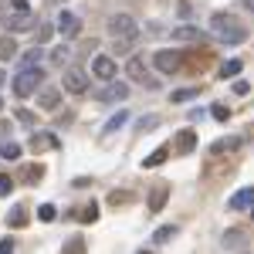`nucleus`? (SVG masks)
Instances as JSON below:
<instances>
[{
	"instance_id": "obj_19",
	"label": "nucleus",
	"mask_w": 254,
	"mask_h": 254,
	"mask_svg": "<svg viewBox=\"0 0 254 254\" xmlns=\"http://www.w3.org/2000/svg\"><path fill=\"white\" fill-rule=\"evenodd\" d=\"M48 146H51V149H58V139L48 136V132H34V139H31V149H34V153H41V149H48Z\"/></svg>"
},
{
	"instance_id": "obj_4",
	"label": "nucleus",
	"mask_w": 254,
	"mask_h": 254,
	"mask_svg": "<svg viewBox=\"0 0 254 254\" xmlns=\"http://www.w3.org/2000/svg\"><path fill=\"white\" fill-rule=\"evenodd\" d=\"M0 20H3L7 31H31V27H34V14H31V10H10V7H7V10L0 14Z\"/></svg>"
},
{
	"instance_id": "obj_44",
	"label": "nucleus",
	"mask_w": 254,
	"mask_h": 254,
	"mask_svg": "<svg viewBox=\"0 0 254 254\" xmlns=\"http://www.w3.org/2000/svg\"><path fill=\"white\" fill-rule=\"evenodd\" d=\"M3 81H7V75H3V71H0V88H3Z\"/></svg>"
},
{
	"instance_id": "obj_25",
	"label": "nucleus",
	"mask_w": 254,
	"mask_h": 254,
	"mask_svg": "<svg viewBox=\"0 0 254 254\" xmlns=\"http://www.w3.org/2000/svg\"><path fill=\"white\" fill-rule=\"evenodd\" d=\"M41 55H44L41 48H31V51L20 58V61H24V68H41Z\"/></svg>"
},
{
	"instance_id": "obj_28",
	"label": "nucleus",
	"mask_w": 254,
	"mask_h": 254,
	"mask_svg": "<svg viewBox=\"0 0 254 254\" xmlns=\"http://www.w3.org/2000/svg\"><path fill=\"white\" fill-rule=\"evenodd\" d=\"M68 58H71V48H68V44H61V48L51 51V61H55V64H64Z\"/></svg>"
},
{
	"instance_id": "obj_10",
	"label": "nucleus",
	"mask_w": 254,
	"mask_h": 254,
	"mask_svg": "<svg viewBox=\"0 0 254 254\" xmlns=\"http://www.w3.org/2000/svg\"><path fill=\"white\" fill-rule=\"evenodd\" d=\"M153 64H156L163 75H173L176 68L183 64V58H180V51H156L153 55Z\"/></svg>"
},
{
	"instance_id": "obj_5",
	"label": "nucleus",
	"mask_w": 254,
	"mask_h": 254,
	"mask_svg": "<svg viewBox=\"0 0 254 254\" xmlns=\"http://www.w3.org/2000/svg\"><path fill=\"white\" fill-rule=\"evenodd\" d=\"M61 81H64V92H71V95H81V92H88V85H92V75H88L85 68H68Z\"/></svg>"
},
{
	"instance_id": "obj_1",
	"label": "nucleus",
	"mask_w": 254,
	"mask_h": 254,
	"mask_svg": "<svg viewBox=\"0 0 254 254\" xmlns=\"http://www.w3.org/2000/svg\"><path fill=\"white\" fill-rule=\"evenodd\" d=\"M210 31H214V38L224 41V44H244V41H248V27H244L234 14H214V17H210Z\"/></svg>"
},
{
	"instance_id": "obj_20",
	"label": "nucleus",
	"mask_w": 254,
	"mask_h": 254,
	"mask_svg": "<svg viewBox=\"0 0 254 254\" xmlns=\"http://www.w3.org/2000/svg\"><path fill=\"white\" fill-rule=\"evenodd\" d=\"M224 248H231V251H244V248H248L244 231H227V234H224Z\"/></svg>"
},
{
	"instance_id": "obj_7",
	"label": "nucleus",
	"mask_w": 254,
	"mask_h": 254,
	"mask_svg": "<svg viewBox=\"0 0 254 254\" xmlns=\"http://www.w3.org/2000/svg\"><path fill=\"white\" fill-rule=\"evenodd\" d=\"M92 75H95L98 81H109V85H112L116 75H119V68L109 55H95V58H92Z\"/></svg>"
},
{
	"instance_id": "obj_38",
	"label": "nucleus",
	"mask_w": 254,
	"mask_h": 254,
	"mask_svg": "<svg viewBox=\"0 0 254 254\" xmlns=\"http://www.w3.org/2000/svg\"><path fill=\"white\" fill-rule=\"evenodd\" d=\"M156 122H159L156 116H146V119H139V129H142V132H149V129L156 126Z\"/></svg>"
},
{
	"instance_id": "obj_41",
	"label": "nucleus",
	"mask_w": 254,
	"mask_h": 254,
	"mask_svg": "<svg viewBox=\"0 0 254 254\" xmlns=\"http://www.w3.org/2000/svg\"><path fill=\"white\" fill-rule=\"evenodd\" d=\"M0 254H14V241H10V237L0 241Z\"/></svg>"
},
{
	"instance_id": "obj_43",
	"label": "nucleus",
	"mask_w": 254,
	"mask_h": 254,
	"mask_svg": "<svg viewBox=\"0 0 254 254\" xmlns=\"http://www.w3.org/2000/svg\"><path fill=\"white\" fill-rule=\"evenodd\" d=\"M244 7H248V10H251V14H254V0H244Z\"/></svg>"
},
{
	"instance_id": "obj_21",
	"label": "nucleus",
	"mask_w": 254,
	"mask_h": 254,
	"mask_svg": "<svg viewBox=\"0 0 254 254\" xmlns=\"http://www.w3.org/2000/svg\"><path fill=\"white\" fill-rule=\"evenodd\" d=\"M173 237H176V224H163V227H156L153 241H156V244H166V241H173Z\"/></svg>"
},
{
	"instance_id": "obj_23",
	"label": "nucleus",
	"mask_w": 254,
	"mask_h": 254,
	"mask_svg": "<svg viewBox=\"0 0 254 254\" xmlns=\"http://www.w3.org/2000/svg\"><path fill=\"white\" fill-rule=\"evenodd\" d=\"M126 122H129V112H126V109H119V116H112V119H109V126H105V132H119V129L126 126Z\"/></svg>"
},
{
	"instance_id": "obj_14",
	"label": "nucleus",
	"mask_w": 254,
	"mask_h": 254,
	"mask_svg": "<svg viewBox=\"0 0 254 254\" xmlns=\"http://www.w3.org/2000/svg\"><path fill=\"white\" fill-rule=\"evenodd\" d=\"M58 102H61L58 88H41V92H38V105L44 109V112H55V109H58Z\"/></svg>"
},
{
	"instance_id": "obj_12",
	"label": "nucleus",
	"mask_w": 254,
	"mask_h": 254,
	"mask_svg": "<svg viewBox=\"0 0 254 254\" xmlns=\"http://www.w3.org/2000/svg\"><path fill=\"white\" fill-rule=\"evenodd\" d=\"M98 98H102L105 105H112V102H126V98H129V85H126V81H112Z\"/></svg>"
},
{
	"instance_id": "obj_46",
	"label": "nucleus",
	"mask_w": 254,
	"mask_h": 254,
	"mask_svg": "<svg viewBox=\"0 0 254 254\" xmlns=\"http://www.w3.org/2000/svg\"><path fill=\"white\" fill-rule=\"evenodd\" d=\"M139 254H149V251H139Z\"/></svg>"
},
{
	"instance_id": "obj_26",
	"label": "nucleus",
	"mask_w": 254,
	"mask_h": 254,
	"mask_svg": "<svg viewBox=\"0 0 254 254\" xmlns=\"http://www.w3.org/2000/svg\"><path fill=\"white\" fill-rule=\"evenodd\" d=\"M241 68H244V64H241V61H237V58L224 61V68H220V78H234V75H237V71H241Z\"/></svg>"
},
{
	"instance_id": "obj_33",
	"label": "nucleus",
	"mask_w": 254,
	"mask_h": 254,
	"mask_svg": "<svg viewBox=\"0 0 254 254\" xmlns=\"http://www.w3.org/2000/svg\"><path fill=\"white\" fill-rule=\"evenodd\" d=\"M196 95H200L196 88H176V92H173V102H190V98H196Z\"/></svg>"
},
{
	"instance_id": "obj_18",
	"label": "nucleus",
	"mask_w": 254,
	"mask_h": 254,
	"mask_svg": "<svg viewBox=\"0 0 254 254\" xmlns=\"http://www.w3.org/2000/svg\"><path fill=\"white\" fill-rule=\"evenodd\" d=\"M17 55H20V51H17V41L10 38V34H7V38H0V61H14Z\"/></svg>"
},
{
	"instance_id": "obj_42",
	"label": "nucleus",
	"mask_w": 254,
	"mask_h": 254,
	"mask_svg": "<svg viewBox=\"0 0 254 254\" xmlns=\"http://www.w3.org/2000/svg\"><path fill=\"white\" fill-rule=\"evenodd\" d=\"M10 10H31V3L27 0H10Z\"/></svg>"
},
{
	"instance_id": "obj_17",
	"label": "nucleus",
	"mask_w": 254,
	"mask_h": 254,
	"mask_svg": "<svg viewBox=\"0 0 254 254\" xmlns=\"http://www.w3.org/2000/svg\"><path fill=\"white\" fill-rule=\"evenodd\" d=\"M170 153H173V146H159L153 156L142 159V170H153V166H159V163H166V159H170Z\"/></svg>"
},
{
	"instance_id": "obj_37",
	"label": "nucleus",
	"mask_w": 254,
	"mask_h": 254,
	"mask_svg": "<svg viewBox=\"0 0 254 254\" xmlns=\"http://www.w3.org/2000/svg\"><path fill=\"white\" fill-rule=\"evenodd\" d=\"M10 190H14V180L10 176H0V196H7Z\"/></svg>"
},
{
	"instance_id": "obj_45",
	"label": "nucleus",
	"mask_w": 254,
	"mask_h": 254,
	"mask_svg": "<svg viewBox=\"0 0 254 254\" xmlns=\"http://www.w3.org/2000/svg\"><path fill=\"white\" fill-rule=\"evenodd\" d=\"M0 112H3V98H0Z\"/></svg>"
},
{
	"instance_id": "obj_35",
	"label": "nucleus",
	"mask_w": 254,
	"mask_h": 254,
	"mask_svg": "<svg viewBox=\"0 0 254 254\" xmlns=\"http://www.w3.org/2000/svg\"><path fill=\"white\" fill-rule=\"evenodd\" d=\"M129 200H132V193H109V203H112V207H119V203H129Z\"/></svg>"
},
{
	"instance_id": "obj_22",
	"label": "nucleus",
	"mask_w": 254,
	"mask_h": 254,
	"mask_svg": "<svg viewBox=\"0 0 254 254\" xmlns=\"http://www.w3.org/2000/svg\"><path fill=\"white\" fill-rule=\"evenodd\" d=\"M17 156H20V146H17V142H0V159L14 163Z\"/></svg>"
},
{
	"instance_id": "obj_34",
	"label": "nucleus",
	"mask_w": 254,
	"mask_h": 254,
	"mask_svg": "<svg viewBox=\"0 0 254 254\" xmlns=\"http://www.w3.org/2000/svg\"><path fill=\"white\" fill-rule=\"evenodd\" d=\"M210 116H214L217 122H227V119H231V109H227V105H220V102H217L214 109H210Z\"/></svg>"
},
{
	"instance_id": "obj_13",
	"label": "nucleus",
	"mask_w": 254,
	"mask_h": 254,
	"mask_svg": "<svg viewBox=\"0 0 254 254\" xmlns=\"http://www.w3.org/2000/svg\"><path fill=\"white\" fill-rule=\"evenodd\" d=\"M166 196H170V183H156L149 193V214H159L166 207Z\"/></svg>"
},
{
	"instance_id": "obj_2",
	"label": "nucleus",
	"mask_w": 254,
	"mask_h": 254,
	"mask_svg": "<svg viewBox=\"0 0 254 254\" xmlns=\"http://www.w3.org/2000/svg\"><path fill=\"white\" fill-rule=\"evenodd\" d=\"M41 81H44V71H41V68H20L17 75H14V95L17 98L34 95L41 88Z\"/></svg>"
},
{
	"instance_id": "obj_31",
	"label": "nucleus",
	"mask_w": 254,
	"mask_h": 254,
	"mask_svg": "<svg viewBox=\"0 0 254 254\" xmlns=\"http://www.w3.org/2000/svg\"><path fill=\"white\" fill-rule=\"evenodd\" d=\"M51 34H55V27H51V24H41L38 27V48H44V44L51 41Z\"/></svg>"
},
{
	"instance_id": "obj_39",
	"label": "nucleus",
	"mask_w": 254,
	"mask_h": 254,
	"mask_svg": "<svg viewBox=\"0 0 254 254\" xmlns=\"http://www.w3.org/2000/svg\"><path fill=\"white\" fill-rule=\"evenodd\" d=\"M116 51L119 55H129L132 51V41H116Z\"/></svg>"
},
{
	"instance_id": "obj_27",
	"label": "nucleus",
	"mask_w": 254,
	"mask_h": 254,
	"mask_svg": "<svg viewBox=\"0 0 254 254\" xmlns=\"http://www.w3.org/2000/svg\"><path fill=\"white\" fill-rule=\"evenodd\" d=\"M237 146H241V139H217V142H214V153H224V149H227V153H234Z\"/></svg>"
},
{
	"instance_id": "obj_30",
	"label": "nucleus",
	"mask_w": 254,
	"mask_h": 254,
	"mask_svg": "<svg viewBox=\"0 0 254 254\" xmlns=\"http://www.w3.org/2000/svg\"><path fill=\"white\" fill-rule=\"evenodd\" d=\"M38 217H41V220H44V224H51V220L58 217V210H55L51 203H41V207H38Z\"/></svg>"
},
{
	"instance_id": "obj_47",
	"label": "nucleus",
	"mask_w": 254,
	"mask_h": 254,
	"mask_svg": "<svg viewBox=\"0 0 254 254\" xmlns=\"http://www.w3.org/2000/svg\"><path fill=\"white\" fill-rule=\"evenodd\" d=\"M251 214H254V210H251Z\"/></svg>"
},
{
	"instance_id": "obj_15",
	"label": "nucleus",
	"mask_w": 254,
	"mask_h": 254,
	"mask_svg": "<svg viewBox=\"0 0 254 254\" xmlns=\"http://www.w3.org/2000/svg\"><path fill=\"white\" fill-rule=\"evenodd\" d=\"M207 34L200 31V27H193V24H180V27H173V41H203Z\"/></svg>"
},
{
	"instance_id": "obj_8",
	"label": "nucleus",
	"mask_w": 254,
	"mask_h": 254,
	"mask_svg": "<svg viewBox=\"0 0 254 254\" xmlns=\"http://www.w3.org/2000/svg\"><path fill=\"white\" fill-rule=\"evenodd\" d=\"M196 149V132L193 129H180L173 139V156H190Z\"/></svg>"
},
{
	"instance_id": "obj_3",
	"label": "nucleus",
	"mask_w": 254,
	"mask_h": 254,
	"mask_svg": "<svg viewBox=\"0 0 254 254\" xmlns=\"http://www.w3.org/2000/svg\"><path fill=\"white\" fill-rule=\"evenodd\" d=\"M105 27H109V34L116 41H136V20L129 14H112Z\"/></svg>"
},
{
	"instance_id": "obj_24",
	"label": "nucleus",
	"mask_w": 254,
	"mask_h": 254,
	"mask_svg": "<svg viewBox=\"0 0 254 254\" xmlns=\"http://www.w3.org/2000/svg\"><path fill=\"white\" fill-rule=\"evenodd\" d=\"M41 176H44V166H41V163H31V166H24V180H27V183H38Z\"/></svg>"
},
{
	"instance_id": "obj_36",
	"label": "nucleus",
	"mask_w": 254,
	"mask_h": 254,
	"mask_svg": "<svg viewBox=\"0 0 254 254\" xmlns=\"http://www.w3.org/2000/svg\"><path fill=\"white\" fill-rule=\"evenodd\" d=\"M17 122H24V126H38V119L31 116L27 109H17Z\"/></svg>"
},
{
	"instance_id": "obj_29",
	"label": "nucleus",
	"mask_w": 254,
	"mask_h": 254,
	"mask_svg": "<svg viewBox=\"0 0 254 254\" xmlns=\"http://www.w3.org/2000/svg\"><path fill=\"white\" fill-rule=\"evenodd\" d=\"M64 254H85V237H71L64 244Z\"/></svg>"
},
{
	"instance_id": "obj_9",
	"label": "nucleus",
	"mask_w": 254,
	"mask_h": 254,
	"mask_svg": "<svg viewBox=\"0 0 254 254\" xmlns=\"http://www.w3.org/2000/svg\"><path fill=\"white\" fill-rule=\"evenodd\" d=\"M55 31H58L64 41H71V38L81 31V20L75 17V14H68V10H61V14H58V24H55Z\"/></svg>"
},
{
	"instance_id": "obj_6",
	"label": "nucleus",
	"mask_w": 254,
	"mask_h": 254,
	"mask_svg": "<svg viewBox=\"0 0 254 254\" xmlns=\"http://www.w3.org/2000/svg\"><path fill=\"white\" fill-rule=\"evenodd\" d=\"M126 75H129V81H136V85L159 88V81H156V78H146V61L139 58V55H132V58L126 61Z\"/></svg>"
},
{
	"instance_id": "obj_32",
	"label": "nucleus",
	"mask_w": 254,
	"mask_h": 254,
	"mask_svg": "<svg viewBox=\"0 0 254 254\" xmlns=\"http://www.w3.org/2000/svg\"><path fill=\"white\" fill-rule=\"evenodd\" d=\"M78 220H85V224H88V220H92V224H95V220H98V207H95V203H88V207H81Z\"/></svg>"
},
{
	"instance_id": "obj_40",
	"label": "nucleus",
	"mask_w": 254,
	"mask_h": 254,
	"mask_svg": "<svg viewBox=\"0 0 254 254\" xmlns=\"http://www.w3.org/2000/svg\"><path fill=\"white\" fill-rule=\"evenodd\" d=\"M248 92H251L248 81H234V95H248Z\"/></svg>"
},
{
	"instance_id": "obj_16",
	"label": "nucleus",
	"mask_w": 254,
	"mask_h": 254,
	"mask_svg": "<svg viewBox=\"0 0 254 254\" xmlns=\"http://www.w3.org/2000/svg\"><path fill=\"white\" fill-rule=\"evenodd\" d=\"M27 220H31V214H27V207H14V210L7 214V227H14V231H20V227H27Z\"/></svg>"
},
{
	"instance_id": "obj_11",
	"label": "nucleus",
	"mask_w": 254,
	"mask_h": 254,
	"mask_svg": "<svg viewBox=\"0 0 254 254\" xmlns=\"http://www.w3.org/2000/svg\"><path fill=\"white\" fill-rule=\"evenodd\" d=\"M227 207H231V210H254V187L237 190V193L227 200Z\"/></svg>"
}]
</instances>
